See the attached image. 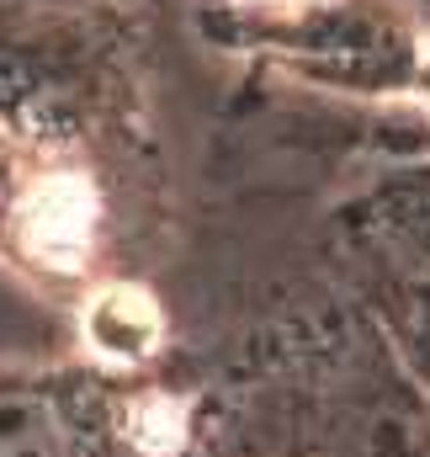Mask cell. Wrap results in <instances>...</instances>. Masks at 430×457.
Segmentation results:
<instances>
[{"mask_svg":"<svg viewBox=\"0 0 430 457\" xmlns=\"http://www.w3.org/2000/svg\"><path fill=\"white\" fill-rule=\"evenodd\" d=\"M64 420L32 388H0V457H64Z\"/></svg>","mask_w":430,"mask_h":457,"instance_id":"cell-1","label":"cell"}]
</instances>
